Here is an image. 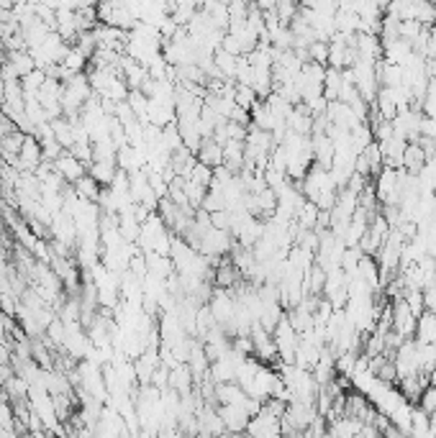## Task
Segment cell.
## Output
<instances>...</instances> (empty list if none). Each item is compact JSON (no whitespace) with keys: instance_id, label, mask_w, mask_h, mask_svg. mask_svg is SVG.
Listing matches in <instances>:
<instances>
[{"instance_id":"cell-13","label":"cell","mask_w":436,"mask_h":438,"mask_svg":"<svg viewBox=\"0 0 436 438\" xmlns=\"http://www.w3.org/2000/svg\"><path fill=\"white\" fill-rule=\"evenodd\" d=\"M308 62L326 67L329 64V41H313L308 47Z\"/></svg>"},{"instance_id":"cell-7","label":"cell","mask_w":436,"mask_h":438,"mask_svg":"<svg viewBox=\"0 0 436 438\" xmlns=\"http://www.w3.org/2000/svg\"><path fill=\"white\" fill-rule=\"evenodd\" d=\"M198 162L206 164L208 169H218L223 167V146L216 139H203L201 149H198Z\"/></svg>"},{"instance_id":"cell-8","label":"cell","mask_w":436,"mask_h":438,"mask_svg":"<svg viewBox=\"0 0 436 438\" xmlns=\"http://www.w3.org/2000/svg\"><path fill=\"white\" fill-rule=\"evenodd\" d=\"M426 162H429V156H426V151L421 149V144H408V146H406V151H403V169H406V172L418 175V172L426 167Z\"/></svg>"},{"instance_id":"cell-3","label":"cell","mask_w":436,"mask_h":438,"mask_svg":"<svg viewBox=\"0 0 436 438\" xmlns=\"http://www.w3.org/2000/svg\"><path fill=\"white\" fill-rule=\"evenodd\" d=\"M249 338H252V344H255L257 362H264V364L275 362L277 346H275V341H272V333H269V330H264L259 323H255L252 325V330H249Z\"/></svg>"},{"instance_id":"cell-5","label":"cell","mask_w":436,"mask_h":438,"mask_svg":"<svg viewBox=\"0 0 436 438\" xmlns=\"http://www.w3.org/2000/svg\"><path fill=\"white\" fill-rule=\"evenodd\" d=\"M54 169H57V175H60L67 185H74L77 180H82V177L87 175V167H85V164L77 162V159H74V156L69 154V151H65V154H62L60 159L54 162Z\"/></svg>"},{"instance_id":"cell-11","label":"cell","mask_w":436,"mask_h":438,"mask_svg":"<svg viewBox=\"0 0 436 438\" xmlns=\"http://www.w3.org/2000/svg\"><path fill=\"white\" fill-rule=\"evenodd\" d=\"M72 188H74V195L80 197V200L93 202V205H98V200H101L103 188H101L98 183H95V180H93L90 175H85L82 180H77V183H74Z\"/></svg>"},{"instance_id":"cell-4","label":"cell","mask_w":436,"mask_h":438,"mask_svg":"<svg viewBox=\"0 0 436 438\" xmlns=\"http://www.w3.org/2000/svg\"><path fill=\"white\" fill-rule=\"evenodd\" d=\"M244 405H221V408H218V418L223 420L226 433H244L247 431V425L252 418H249V413Z\"/></svg>"},{"instance_id":"cell-15","label":"cell","mask_w":436,"mask_h":438,"mask_svg":"<svg viewBox=\"0 0 436 438\" xmlns=\"http://www.w3.org/2000/svg\"><path fill=\"white\" fill-rule=\"evenodd\" d=\"M418 403H421V410L426 413V415H436V384H429V387L423 390Z\"/></svg>"},{"instance_id":"cell-17","label":"cell","mask_w":436,"mask_h":438,"mask_svg":"<svg viewBox=\"0 0 436 438\" xmlns=\"http://www.w3.org/2000/svg\"><path fill=\"white\" fill-rule=\"evenodd\" d=\"M221 438H247V433H223Z\"/></svg>"},{"instance_id":"cell-10","label":"cell","mask_w":436,"mask_h":438,"mask_svg":"<svg viewBox=\"0 0 436 438\" xmlns=\"http://www.w3.org/2000/svg\"><path fill=\"white\" fill-rule=\"evenodd\" d=\"M52 131H54V139H57V144H60L65 151H69V149L77 144V136H74V128L72 123L62 115V118H57V121L52 123Z\"/></svg>"},{"instance_id":"cell-14","label":"cell","mask_w":436,"mask_h":438,"mask_svg":"<svg viewBox=\"0 0 436 438\" xmlns=\"http://www.w3.org/2000/svg\"><path fill=\"white\" fill-rule=\"evenodd\" d=\"M69 154H72L77 162L85 164V167H90V164H93V144L90 142H77L72 149H69Z\"/></svg>"},{"instance_id":"cell-12","label":"cell","mask_w":436,"mask_h":438,"mask_svg":"<svg viewBox=\"0 0 436 438\" xmlns=\"http://www.w3.org/2000/svg\"><path fill=\"white\" fill-rule=\"evenodd\" d=\"M259 100V98H257V93L252 88H249V85H236V93H234V103L236 105H239V108L242 110H252V105H255V103Z\"/></svg>"},{"instance_id":"cell-9","label":"cell","mask_w":436,"mask_h":438,"mask_svg":"<svg viewBox=\"0 0 436 438\" xmlns=\"http://www.w3.org/2000/svg\"><path fill=\"white\" fill-rule=\"evenodd\" d=\"M87 175L93 177L101 188H111L116 175H118V164L116 162H93L90 167H87Z\"/></svg>"},{"instance_id":"cell-1","label":"cell","mask_w":436,"mask_h":438,"mask_svg":"<svg viewBox=\"0 0 436 438\" xmlns=\"http://www.w3.org/2000/svg\"><path fill=\"white\" fill-rule=\"evenodd\" d=\"M272 341H275L277 346V357H280L282 364H296V354H298V341H301V336L296 333V328L290 325L288 316L282 318L280 323H277V328L272 330Z\"/></svg>"},{"instance_id":"cell-2","label":"cell","mask_w":436,"mask_h":438,"mask_svg":"<svg viewBox=\"0 0 436 438\" xmlns=\"http://www.w3.org/2000/svg\"><path fill=\"white\" fill-rule=\"evenodd\" d=\"M390 313H393V330H396L401 338H413L416 336V328H418V318L410 313V308L406 305V300L403 297H398V300H393L390 303Z\"/></svg>"},{"instance_id":"cell-6","label":"cell","mask_w":436,"mask_h":438,"mask_svg":"<svg viewBox=\"0 0 436 438\" xmlns=\"http://www.w3.org/2000/svg\"><path fill=\"white\" fill-rule=\"evenodd\" d=\"M285 126H288L290 134H296V136H311V134H313V115H311L308 110L303 108V103H301V105H296V108H293V113L288 115Z\"/></svg>"},{"instance_id":"cell-16","label":"cell","mask_w":436,"mask_h":438,"mask_svg":"<svg viewBox=\"0 0 436 438\" xmlns=\"http://www.w3.org/2000/svg\"><path fill=\"white\" fill-rule=\"evenodd\" d=\"M380 438H408V433H403L398 425L390 423L388 428H383V431H380Z\"/></svg>"}]
</instances>
